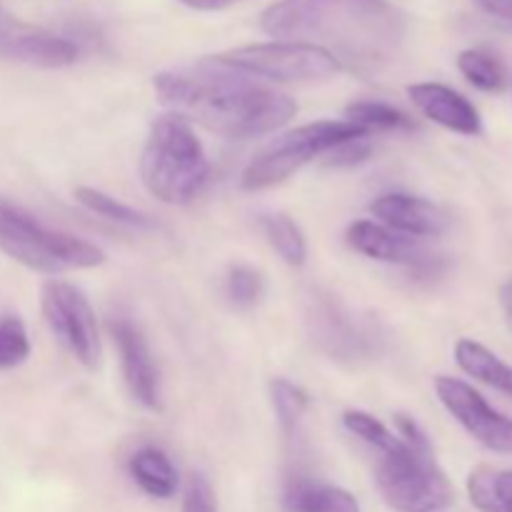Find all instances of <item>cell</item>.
<instances>
[{
    "label": "cell",
    "instance_id": "7a4b0ae2",
    "mask_svg": "<svg viewBox=\"0 0 512 512\" xmlns=\"http://www.w3.org/2000/svg\"><path fill=\"white\" fill-rule=\"evenodd\" d=\"M273 38L328 43L353 60L390 58L405 38V18L388 0H278L260 15Z\"/></svg>",
    "mask_w": 512,
    "mask_h": 512
},
{
    "label": "cell",
    "instance_id": "5b68a950",
    "mask_svg": "<svg viewBox=\"0 0 512 512\" xmlns=\"http://www.w3.org/2000/svg\"><path fill=\"white\" fill-rule=\"evenodd\" d=\"M0 253L43 275L90 270L105 263L98 245L48 228L5 200H0Z\"/></svg>",
    "mask_w": 512,
    "mask_h": 512
},
{
    "label": "cell",
    "instance_id": "d6986e66",
    "mask_svg": "<svg viewBox=\"0 0 512 512\" xmlns=\"http://www.w3.org/2000/svg\"><path fill=\"white\" fill-rule=\"evenodd\" d=\"M468 495L480 512H512V470L480 465L470 473Z\"/></svg>",
    "mask_w": 512,
    "mask_h": 512
},
{
    "label": "cell",
    "instance_id": "9c48e42d",
    "mask_svg": "<svg viewBox=\"0 0 512 512\" xmlns=\"http://www.w3.org/2000/svg\"><path fill=\"white\" fill-rule=\"evenodd\" d=\"M40 308L50 333L83 368L100 365V338L95 313L88 298L65 280H45L40 288Z\"/></svg>",
    "mask_w": 512,
    "mask_h": 512
},
{
    "label": "cell",
    "instance_id": "44dd1931",
    "mask_svg": "<svg viewBox=\"0 0 512 512\" xmlns=\"http://www.w3.org/2000/svg\"><path fill=\"white\" fill-rule=\"evenodd\" d=\"M75 200H78L85 210H90L93 215H100V218L110 220V223L125 225V228H133V230H153L155 228V220L150 218V215L140 213V210L120 203V200L110 198V195L103 193V190L78 188L75 190Z\"/></svg>",
    "mask_w": 512,
    "mask_h": 512
},
{
    "label": "cell",
    "instance_id": "f546056e",
    "mask_svg": "<svg viewBox=\"0 0 512 512\" xmlns=\"http://www.w3.org/2000/svg\"><path fill=\"white\" fill-rule=\"evenodd\" d=\"M475 3L483 13L493 15L503 23H512V0H475Z\"/></svg>",
    "mask_w": 512,
    "mask_h": 512
},
{
    "label": "cell",
    "instance_id": "8fae6325",
    "mask_svg": "<svg viewBox=\"0 0 512 512\" xmlns=\"http://www.w3.org/2000/svg\"><path fill=\"white\" fill-rule=\"evenodd\" d=\"M345 243L365 258L403 265V268L420 270V273L435 270L440 263L438 255L425 245L423 238L398 233V230L383 223H373V220H355L345 233Z\"/></svg>",
    "mask_w": 512,
    "mask_h": 512
},
{
    "label": "cell",
    "instance_id": "ba28073f",
    "mask_svg": "<svg viewBox=\"0 0 512 512\" xmlns=\"http://www.w3.org/2000/svg\"><path fill=\"white\" fill-rule=\"evenodd\" d=\"M305 323L313 343L338 363L358 365L380 353V335L373 325L360 320L348 305L340 303L338 295L315 290L308 298Z\"/></svg>",
    "mask_w": 512,
    "mask_h": 512
},
{
    "label": "cell",
    "instance_id": "cb8c5ba5",
    "mask_svg": "<svg viewBox=\"0 0 512 512\" xmlns=\"http://www.w3.org/2000/svg\"><path fill=\"white\" fill-rule=\"evenodd\" d=\"M270 403H273L280 430L290 438L308 410V393L290 380L273 378L270 380Z\"/></svg>",
    "mask_w": 512,
    "mask_h": 512
},
{
    "label": "cell",
    "instance_id": "277c9868",
    "mask_svg": "<svg viewBox=\"0 0 512 512\" xmlns=\"http://www.w3.org/2000/svg\"><path fill=\"white\" fill-rule=\"evenodd\" d=\"M375 480L385 503L398 512H438L455 500L433 445L405 443L398 435L388 448L378 450Z\"/></svg>",
    "mask_w": 512,
    "mask_h": 512
},
{
    "label": "cell",
    "instance_id": "4316f807",
    "mask_svg": "<svg viewBox=\"0 0 512 512\" xmlns=\"http://www.w3.org/2000/svg\"><path fill=\"white\" fill-rule=\"evenodd\" d=\"M343 425L348 428V433H353L355 438H360L365 445H370L375 453L388 448L395 438V433H390L378 418H373V415L365 413V410H348V413L343 415Z\"/></svg>",
    "mask_w": 512,
    "mask_h": 512
},
{
    "label": "cell",
    "instance_id": "ac0fdd59",
    "mask_svg": "<svg viewBox=\"0 0 512 512\" xmlns=\"http://www.w3.org/2000/svg\"><path fill=\"white\" fill-rule=\"evenodd\" d=\"M130 475L143 493L150 498L168 500L178 490V470L168 455L158 448H143L130 458Z\"/></svg>",
    "mask_w": 512,
    "mask_h": 512
},
{
    "label": "cell",
    "instance_id": "7402d4cb",
    "mask_svg": "<svg viewBox=\"0 0 512 512\" xmlns=\"http://www.w3.org/2000/svg\"><path fill=\"white\" fill-rule=\"evenodd\" d=\"M263 233L268 243L273 245L275 253L293 268L305 265L308 258V240H305L303 230L295 220L288 215H265L263 218Z\"/></svg>",
    "mask_w": 512,
    "mask_h": 512
},
{
    "label": "cell",
    "instance_id": "8992f818",
    "mask_svg": "<svg viewBox=\"0 0 512 512\" xmlns=\"http://www.w3.org/2000/svg\"><path fill=\"white\" fill-rule=\"evenodd\" d=\"M363 135L368 133L348 120H320V123L290 130L283 138L275 140L268 150H263L258 158L250 160V165L240 175V188L250 190V193L275 188L293 173H298L310 160L320 158L345 140L363 138Z\"/></svg>",
    "mask_w": 512,
    "mask_h": 512
},
{
    "label": "cell",
    "instance_id": "f1b7e54d",
    "mask_svg": "<svg viewBox=\"0 0 512 512\" xmlns=\"http://www.w3.org/2000/svg\"><path fill=\"white\" fill-rule=\"evenodd\" d=\"M370 135H363V138L345 140V143L335 145L333 150L325 153V163L335 165V168H345V165H358L363 160H368L370 155Z\"/></svg>",
    "mask_w": 512,
    "mask_h": 512
},
{
    "label": "cell",
    "instance_id": "4dcf8cb0",
    "mask_svg": "<svg viewBox=\"0 0 512 512\" xmlns=\"http://www.w3.org/2000/svg\"><path fill=\"white\" fill-rule=\"evenodd\" d=\"M183 5H188V8L193 10H203V13H213V10H223L228 8L233 0H180Z\"/></svg>",
    "mask_w": 512,
    "mask_h": 512
},
{
    "label": "cell",
    "instance_id": "484cf974",
    "mask_svg": "<svg viewBox=\"0 0 512 512\" xmlns=\"http://www.w3.org/2000/svg\"><path fill=\"white\" fill-rule=\"evenodd\" d=\"M30 355V338L23 320L0 318V370H13L23 365Z\"/></svg>",
    "mask_w": 512,
    "mask_h": 512
},
{
    "label": "cell",
    "instance_id": "9a60e30c",
    "mask_svg": "<svg viewBox=\"0 0 512 512\" xmlns=\"http://www.w3.org/2000/svg\"><path fill=\"white\" fill-rule=\"evenodd\" d=\"M408 95L425 118L443 125L445 130H453L460 135L483 133V120H480L478 108L458 90L440 83H413L408 85Z\"/></svg>",
    "mask_w": 512,
    "mask_h": 512
},
{
    "label": "cell",
    "instance_id": "6da1fadb",
    "mask_svg": "<svg viewBox=\"0 0 512 512\" xmlns=\"http://www.w3.org/2000/svg\"><path fill=\"white\" fill-rule=\"evenodd\" d=\"M153 88L160 103L175 115L230 140L263 138L298 113L293 98L223 68L213 58L195 70L158 73Z\"/></svg>",
    "mask_w": 512,
    "mask_h": 512
},
{
    "label": "cell",
    "instance_id": "603a6c76",
    "mask_svg": "<svg viewBox=\"0 0 512 512\" xmlns=\"http://www.w3.org/2000/svg\"><path fill=\"white\" fill-rule=\"evenodd\" d=\"M458 68L468 78L470 85H475L478 90H485V93H500L505 88V83H508L505 65L493 53H488V50H463L458 55Z\"/></svg>",
    "mask_w": 512,
    "mask_h": 512
},
{
    "label": "cell",
    "instance_id": "5bb4252c",
    "mask_svg": "<svg viewBox=\"0 0 512 512\" xmlns=\"http://www.w3.org/2000/svg\"><path fill=\"white\" fill-rule=\"evenodd\" d=\"M370 213L378 218V223L423 240L435 238L448 228V215L440 205L408 193L380 195L370 203Z\"/></svg>",
    "mask_w": 512,
    "mask_h": 512
},
{
    "label": "cell",
    "instance_id": "83f0119b",
    "mask_svg": "<svg viewBox=\"0 0 512 512\" xmlns=\"http://www.w3.org/2000/svg\"><path fill=\"white\" fill-rule=\"evenodd\" d=\"M183 512H218L215 493L203 473H193L188 478L183 498Z\"/></svg>",
    "mask_w": 512,
    "mask_h": 512
},
{
    "label": "cell",
    "instance_id": "e0dca14e",
    "mask_svg": "<svg viewBox=\"0 0 512 512\" xmlns=\"http://www.w3.org/2000/svg\"><path fill=\"white\" fill-rule=\"evenodd\" d=\"M455 363L460 365L463 373L490 388L500 390L508 398H512V365L500 360L490 348L480 345L478 340L463 338L455 345Z\"/></svg>",
    "mask_w": 512,
    "mask_h": 512
},
{
    "label": "cell",
    "instance_id": "52a82bcc",
    "mask_svg": "<svg viewBox=\"0 0 512 512\" xmlns=\"http://www.w3.org/2000/svg\"><path fill=\"white\" fill-rule=\"evenodd\" d=\"M215 63L248 78L273 80V83H308L330 78L340 70L338 58L328 48L300 40H273L233 48L215 55Z\"/></svg>",
    "mask_w": 512,
    "mask_h": 512
},
{
    "label": "cell",
    "instance_id": "3957f363",
    "mask_svg": "<svg viewBox=\"0 0 512 512\" xmlns=\"http://www.w3.org/2000/svg\"><path fill=\"white\" fill-rule=\"evenodd\" d=\"M210 163L190 120L170 113L155 120L140 153V178L165 205H188L208 183Z\"/></svg>",
    "mask_w": 512,
    "mask_h": 512
},
{
    "label": "cell",
    "instance_id": "30bf717a",
    "mask_svg": "<svg viewBox=\"0 0 512 512\" xmlns=\"http://www.w3.org/2000/svg\"><path fill=\"white\" fill-rule=\"evenodd\" d=\"M435 393L450 415L488 450L512 455V420L493 408L473 385L458 378H435Z\"/></svg>",
    "mask_w": 512,
    "mask_h": 512
},
{
    "label": "cell",
    "instance_id": "4fadbf2b",
    "mask_svg": "<svg viewBox=\"0 0 512 512\" xmlns=\"http://www.w3.org/2000/svg\"><path fill=\"white\" fill-rule=\"evenodd\" d=\"M110 335H113L115 345H118L120 368H123L125 385H128L130 395L143 405L145 410L160 413V375L158 365H155L153 353L148 348V340L143 338L140 328L130 323L128 318L110 320Z\"/></svg>",
    "mask_w": 512,
    "mask_h": 512
},
{
    "label": "cell",
    "instance_id": "2e32d148",
    "mask_svg": "<svg viewBox=\"0 0 512 512\" xmlns=\"http://www.w3.org/2000/svg\"><path fill=\"white\" fill-rule=\"evenodd\" d=\"M285 512H360L358 500L338 485L290 478L283 493Z\"/></svg>",
    "mask_w": 512,
    "mask_h": 512
},
{
    "label": "cell",
    "instance_id": "7c38bea8",
    "mask_svg": "<svg viewBox=\"0 0 512 512\" xmlns=\"http://www.w3.org/2000/svg\"><path fill=\"white\" fill-rule=\"evenodd\" d=\"M80 50L73 40L13 20L0 10V58L33 68H68Z\"/></svg>",
    "mask_w": 512,
    "mask_h": 512
},
{
    "label": "cell",
    "instance_id": "ffe728a7",
    "mask_svg": "<svg viewBox=\"0 0 512 512\" xmlns=\"http://www.w3.org/2000/svg\"><path fill=\"white\" fill-rule=\"evenodd\" d=\"M345 120L355 123L358 128H363L365 133H400V130H415V118H410L408 113H403L400 108L388 103H378V100H360V103L348 105L345 110Z\"/></svg>",
    "mask_w": 512,
    "mask_h": 512
},
{
    "label": "cell",
    "instance_id": "1f68e13d",
    "mask_svg": "<svg viewBox=\"0 0 512 512\" xmlns=\"http://www.w3.org/2000/svg\"><path fill=\"white\" fill-rule=\"evenodd\" d=\"M500 303H503L505 313H508L512 318V280H508V283L500 288Z\"/></svg>",
    "mask_w": 512,
    "mask_h": 512
},
{
    "label": "cell",
    "instance_id": "d4e9b609",
    "mask_svg": "<svg viewBox=\"0 0 512 512\" xmlns=\"http://www.w3.org/2000/svg\"><path fill=\"white\" fill-rule=\"evenodd\" d=\"M225 295L235 308H255L265 298V278L253 265H230L225 275Z\"/></svg>",
    "mask_w": 512,
    "mask_h": 512
}]
</instances>
